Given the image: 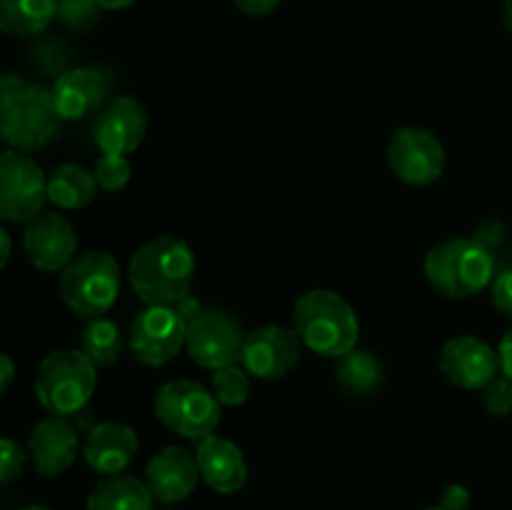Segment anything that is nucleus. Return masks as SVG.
I'll return each mask as SVG.
<instances>
[{
    "mask_svg": "<svg viewBox=\"0 0 512 510\" xmlns=\"http://www.w3.org/2000/svg\"><path fill=\"white\" fill-rule=\"evenodd\" d=\"M388 163L395 178L403 180L413 188H425L440 180L445 170V148L425 128L403 125L390 135L388 143Z\"/></svg>",
    "mask_w": 512,
    "mask_h": 510,
    "instance_id": "obj_11",
    "label": "nucleus"
},
{
    "mask_svg": "<svg viewBox=\"0 0 512 510\" xmlns=\"http://www.w3.org/2000/svg\"><path fill=\"white\" fill-rule=\"evenodd\" d=\"M50 93L60 120H83L108 103V80L95 68H70L55 75Z\"/></svg>",
    "mask_w": 512,
    "mask_h": 510,
    "instance_id": "obj_18",
    "label": "nucleus"
},
{
    "mask_svg": "<svg viewBox=\"0 0 512 510\" xmlns=\"http://www.w3.org/2000/svg\"><path fill=\"white\" fill-rule=\"evenodd\" d=\"M248 333L233 313L223 308H203L188 323L185 350L200 368L220 370L225 365L240 363Z\"/></svg>",
    "mask_w": 512,
    "mask_h": 510,
    "instance_id": "obj_10",
    "label": "nucleus"
},
{
    "mask_svg": "<svg viewBox=\"0 0 512 510\" xmlns=\"http://www.w3.org/2000/svg\"><path fill=\"white\" fill-rule=\"evenodd\" d=\"M60 125L50 88L5 73L0 80V135L10 150L35 153L55 138Z\"/></svg>",
    "mask_w": 512,
    "mask_h": 510,
    "instance_id": "obj_2",
    "label": "nucleus"
},
{
    "mask_svg": "<svg viewBox=\"0 0 512 510\" xmlns=\"http://www.w3.org/2000/svg\"><path fill=\"white\" fill-rule=\"evenodd\" d=\"M425 278L445 298H473L493 285L495 255L478 238L440 240L425 255Z\"/></svg>",
    "mask_w": 512,
    "mask_h": 510,
    "instance_id": "obj_4",
    "label": "nucleus"
},
{
    "mask_svg": "<svg viewBox=\"0 0 512 510\" xmlns=\"http://www.w3.org/2000/svg\"><path fill=\"white\" fill-rule=\"evenodd\" d=\"M48 200V175L30 155L5 150L0 155V218L5 223H30Z\"/></svg>",
    "mask_w": 512,
    "mask_h": 510,
    "instance_id": "obj_9",
    "label": "nucleus"
},
{
    "mask_svg": "<svg viewBox=\"0 0 512 510\" xmlns=\"http://www.w3.org/2000/svg\"><path fill=\"white\" fill-rule=\"evenodd\" d=\"M23 470H25V450L20 448L13 438L5 435V438L0 440V480H3V485L13 483L15 478L23 475Z\"/></svg>",
    "mask_w": 512,
    "mask_h": 510,
    "instance_id": "obj_30",
    "label": "nucleus"
},
{
    "mask_svg": "<svg viewBox=\"0 0 512 510\" xmlns=\"http://www.w3.org/2000/svg\"><path fill=\"white\" fill-rule=\"evenodd\" d=\"M148 133V110L133 95L108 100L93 125L95 145L105 155H130Z\"/></svg>",
    "mask_w": 512,
    "mask_h": 510,
    "instance_id": "obj_14",
    "label": "nucleus"
},
{
    "mask_svg": "<svg viewBox=\"0 0 512 510\" xmlns=\"http://www.w3.org/2000/svg\"><path fill=\"white\" fill-rule=\"evenodd\" d=\"M175 310H178L180 315H183L185 320H193L195 315H200V310H203V305H200V300L198 298H193V295H185V298H180L178 303H175Z\"/></svg>",
    "mask_w": 512,
    "mask_h": 510,
    "instance_id": "obj_35",
    "label": "nucleus"
},
{
    "mask_svg": "<svg viewBox=\"0 0 512 510\" xmlns=\"http://www.w3.org/2000/svg\"><path fill=\"white\" fill-rule=\"evenodd\" d=\"M155 498L135 475H105L90 490L85 510H153Z\"/></svg>",
    "mask_w": 512,
    "mask_h": 510,
    "instance_id": "obj_21",
    "label": "nucleus"
},
{
    "mask_svg": "<svg viewBox=\"0 0 512 510\" xmlns=\"http://www.w3.org/2000/svg\"><path fill=\"white\" fill-rule=\"evenodd\" d=\"M80 350L95 368H113L123 355V333L110 318H93L80 333Z\"/></svg>",
    "mask_w": 512,
    "mask_h": 510,
    "instance_id": "obj_25",
    "label": "nucleus"
},
{
    "mask_svg": "<svg viewBox=\"0 0 512 510\" xmlns=\"http://www.w3.org/2000/svg\"><path fill=\"white\" fill-rule=\"evenodd\" d=\"M98 0H58V23L73 33H85L100 18Z\"/></svg>",
    "mask_w": 512,
    "mask_h": 510,
    "instance_id": "obj_27",
    "label": "nucleus"
},
{
    "mask_svg": "<svg viewBox=\"0 0 512 510\" xmlns=\"http://www.w3.org/2000/svg\"><path fill=\"white\" fill-rule=\"evenodd\" d=\"M138 445V433L128 423L103 420L85 435L83 458L95 473L120 475L135 460Z\"/></svg>",
    "mask_w": 512,
    "mask_h": 510,
    "instance_id": "obj_19",
    "label": "nucleus"
},
{
    "mask_svg": "<svg viewBox=\"0 0 512 510\" xmlns=\"http://www.w3.org/2000/svg\"><path fill=\"white\" fill-rule=\"evenodd\" d=\"M303 340L288 325H260L248 333L240 365L258 380H280L300 363Z\"/></svg>",
    "mask_w": 512,
    "mask_h": 510,
    "instance_id": "obj_12",
    "label": "nucleus"
},
{
    "mask_svg": "<svg viewBox=\"0 0 512 510\" xmlns=\"http://www.w3.org/2000/svg\"><path fill=\"white\" fill-rule=\"evenodd\" d=\"M15 380V363L8 353L0 355V390H8Z\"/></svg>",
    "mask_w": 512,
    "mask_h": 510,
    "instance_id": "obj_36",
    "label": "nucleus"
},
{
    "mask_svg": "<svg viewBox=\"0 0 512 510\" xmlns=\"http://www.w3.org/2000/svg\"><path fill=\"white\" fill-rule=\"evenodd\" d=\"M438 505L445 510H468L470 505V490L460 483L445 485L443 493H440Z\"/></svg>",
    "mask_w": 512,
    "mask_h": 510,
    "instance_id": "obj_32",
    "label": "nucleus"
},
{
    "mask_svg": "<svg viewBox=\"0 0 512 510\" xmlns=\"http://www.w3.org/2000/svg\"><path fill=\"white\" fill-rule=\"evenodd\" d=\"M195 460H198L200 478L215 493L233 495L248 483V463H245L243 450L233 440L220 438V435L200 440Z\"/></svg>",
    "mask_w": 512,
    "mask_h": 510,
    "instance_id": "obj_20",
    "label": "nucleus"
},
{
    "mask_svg": "<svg viewBox=\"0 0 512 510\" xmlns=\"http://www.w3.org/2000/svg\"><path fill=\"white\" fill-rule=\"evenodd\" d=\"M0 245H3V250H0V268H5L10 260V253H13V240H10V233L5 228H0Z\"/></svg>",
    "mask_w": 512,
    "mask_h": 510,
    "instance_id": "obj_37",
    "label": "nucleus"
},
{
    "mask_svg": "<svg viewBox=\"0 0 512 510\" xmlns=\"http://www.w3.org/2000/svg\"><path fill=\"white\" fill-rule=\"evenodd\" d=\"M503 23H505V28L512 33V0H505V5H503Z\"/></svg>",
    "mask_w": 512,
    "mask_h": 510,
    "instance_id": "obj_39",
    "label": "nucleus"
},
{
    "mask_svg": "<svg viewBox=\"0 0 512 510\" xmlns=\"http://www.w3.org/2000/svg\"><path fill=\"white\" fill-rule=\"evenodd\" d=\"M480 403H483L485 413L493 415V418H508V415H512V380L508 375L500 373L498 378L490 380L480 390Z\"/></svg>",
    "mask_w": 512,
    "mask_h": 510,
    "instance_id": "obj_29",
    "label": "nucleus"
},
{
    "mask_svg": "<svg viewBox=\"0 0 512 510\" xmlns=\"http://www.w3.org/2000/svg\"><path fill=\"white\" fill-rule=\"evenodd\" d=\"M425 510H445V508H440V505H435V508H425Z\"/></svg>",
    "mask_w": 512,
    "mask_h": 510,
    "instance_id": "obj_41",
    "label": "nucleus"
},
{
    "mask_svg": "<svg viewBox=\"0 0 512 510\" xmlns=\"http://www.w3.org/2000/svg\"><path fill=\"white\" fill-rule=\"evenodd\" d=\"M95 180H98L100 190L105 193H118L125 185L130 183V175H133V165L125 155H100L98 163L93 168Z\"/></svg>",
    "mask_w": 512,
    "mask_h": 510,
    "instance_id": "obj_28",
    "label": "nucleus"
},
{
    "mask_svg": "<svg viewBox=\"0 0 512 510\" xmlns=\"http://www.w3.org/2000/svg\"><path fill=\"white\" fill-rule=\"evenodd\" d=\"M440 373L463 390H483L500 375L498 350L475 335L450 338L440 350Z\"/></svg>",
    "mask_w": 512,
    "mask_h": 510,
    "instance_id": "obj_15",
    "label": "nucleus"
},
{
    "mask_svg": "<svg viewBox=\"0 0 512 510\" xmlns=\"http://www.w3.org/2000/svg\"><path fill=\"white\" fill-rule=\"evenodd\" d=\"M58 18V0H0V28L13 38H35Z\"/></svg>",
    "mask_w": 512,
    "mask_h": 510,
    "instance_id": "obj_23",
    "label": "nucleus"
},
{
    "mask_svg": "<svg viewBox=\"0 0 512 510\" xmlns=\"http://www.w3.org/2000/svg\"><path fill=\"white\" fill-rule=\"evenodd\" d=\"M23 250L30 263L43 273H63L78 258V235L65 215L43 210L25 223Z\"/></svg>",
    "mask_w": 512,
    "mask_h": 510,
    "instance_id": "obj_13",
    "label": "nucleus"
},
{
    "mask_svg": "<svg viewBox=\"0 0 512 510\" xmlns=\"http://www.w3.org/2000/svg\"><path fill=\"white\" fill-rule=\"evenodd\" d=\"M188 343V320L175 305H148L130 325L128 345L138 363L163 368L178 358Z\"/></svg>",
    "mask_w": 512,
    "mask_h": 510,
    "instance_id": "obj_8",
    "label": "nucleus"
},
{
    "mask_svg": "<svg viewBox=\"0 0 512 510\" xmlns=\"http://www.w3.org/2000/svg\"><path fill=\"white\" fill-rule=\"evenodd\" d=\"M98 180L93 170L75 163L55 165L48 175V200L60 210H83L98 198Z\"/></svg>",
    "mask_w": 512,
    "mask_h": 510,
    "instance_id": "obj_22",
    "label": "nucleus"
},
{
    "mask_svg": "<svg viewBox=\"0 0 512 510\" xmlns=\"http://www.w3.org/2000/svg\"><path fill=\"white\" fill-rule=\"evenodd\" d=\"M95 373L98 368L90 363L83 350H53L38 365L33 380L35 398L50 415L73 418L75 413L88 408L90 398H93L95 380H98Z\"/></svg>",
    "mask_w": 512,
    "mask_h": 510,
    "instance_id": "obj_5",
    "label": "nucleus"
},
{
    "mask_svg": "<svg viewBox=\"0 0 512 510\" xmlns=\"http://www.w3.org/2000/svg\"><path fill=\"white\" fill-rule=\"evenodd\" d=\"M238 10H243L250 18H263V15L273 13L280 5V0H233Z\"/></svg>",
    "mask_w": 512,
    "mask_h": 510,
    "instance_id": "obj_33",
    "label": "nucleus"
},
{
    "mask_svg": "<svg viewBox=\"0 0 512 510\" xmlns=\"http://www.w3.org/2000/svg\"><path fill=\"white\" fill-rule=\"evenodd\" d=\"M58 290L70 313L85 320L103 318L120 295L118 260L103 250L78 255L60 273Z\"/></svg>",
    "mask_w": 512,
    "mask_h": 510,
    "instance_id": "obj_6",
    "label": "nucleus"
},
{
    "mask_svg": "<svg viewBox=\"0 0 512 510\" xmlns=\"http://www.w3.org/2000/svg\"><path fill=\"white\" fill-rule=\"evenodd\" d=\"M128 278L145 305H175L193 285V248L178 235H155L133 253Z\"/></svg>",
    "mask_w": 512,
    "mask_h": 510,
    "instance_id": "obj_1",
    "label": "nucleus"
},
{
    "mask_svg": "<svg viewBox=\"0 0 512 510\" xmlns=\"http://www.w3.org/2000/svg\"><path fill=\"white\" fill-rule=\"evenodd\" d=\"M155 418L185 440H205L220 425V403L205 385L195 380L163 383L153 400Z\"/></svg>",
    "mask_w": 512,
    "mask_h": 510,
    "instance_id": "obj_7",
    "label": "nucleus"
},
{
    "mask_svg": "<svg viewBox=\"0 0 512 510\" xmlns=\"http://www.w3.org/2000/svg\"><path fill=\"white\" fill-rule=\"evenodd\" d=\"M20 510H53L48 505H28V508H20Z\"/></svg>",
    "mask_w": 512,
    "mask_h": 510,
    "instance_id": "obj_40",
    "label": "nucleus"
},
{
    "mask_svg": "<svg viewBox=\"0 0 512 510\" xmlns=\"http://www.w3.org/2000/svg\"><path fill=\"white\" fill-rule=\"evenodd\" d=\"M145 485L153 493L155 503L173 505L188 498L200 480L198 460L180 445L158 450L145 465Z\"/></svg>",
    "mask_w": 512,
    "mask_h": 510,
    "instance_id": "obj_17",
    "label": "nucleus"
},
{
    "mask_svg": "<svg viewBox=\"0 0 512 510\" xmlns=\"http://www.w3.org/2000/svg\"><path fill=\"white\" fill-rule=\"evenodd\" d=\"M498 358H500V373L508 375L512 380V330L503 335L498 345Z\"/></svg>",
    "mask_w": 512,
    "mask_h": 510,
    "instance_id": "obj_34",
    "label": "nucleus"
},
{
    "mask_svg": "<svg viewBox=\"0 0 512 510\" xmlns=\"http://www.w3.org/2000/svg\"><path fill=\"white\" fill-rule=\"evenodd\" d=\"M133 3L135 0H98V5L103 10H125V8H130Z\"/></svg>",
    "mask_w": 512,
    "mask_h": 510,
    "instance_id": "obj_38",
    "label": "nucleus"
},
{
    "mask_svg": "<svg viewBox=\"0 0 512 510\" xmlns=\"http://www.w3.org/2000/svg\"><path fill=\"white\" fill-rule=\"evenodd\" d=\"M28 453L33 458L35 473L43 478H58L70 470L80 453L78 428L70 418L48 415L30 430Z\"/></svg>",
    "mask_w": 512,
    "mask_h": 510,
    "instance_id": "obj_16",
    "label": "nucleus"
},
{
    "mask_svg": "<svg viewBox=\"0 0 512 510\" xmlns=\"http://www.w3.org/2000/svg\"><path fill=\"white\" fill-rule=\"evenodd\" d=\"M165 510H168V508H165Z\"/></svg>",
    "mask_w": 512,
    "mask_h": 510,
    "instance_id": "obj_42",
    "label": "nucleus"
},
{
    "mask_svg": "<svg viewBox=\"0 0 512 510\" xmlns=\"http://www.w3.org/2000/svg\"><path fill=\"white\" fill-rule=\"evenodd\" d=\"M293 328L303 345L323 358H343L358 348L360 320L355 308L340 293L313 288L293 305Z\"/></svg>",
    "mask_w": 512,
    "mask_h": 510,
    "instance_id": "obj_3",
    "label": "nucleus"
},
{
    "mask_svg": "<svg viewBox=\"0 0 512 510\" xmlns=\"http://www.w3.org/2000/svg\"><path fill=\"white\" fill-rule=\"evenodd\" d=\"M490 288H493L495 308H498L503 315H508V318H512V268L495 275V280Z\"/></svg>",
    "mask_w": 512,
    "mask_h": 510,
    "instance_id": "obj_31",
    "label": "nucleus"
},
{
    "mask_svg": "<svg viewBox=\"0 0 512 510\" xmlns=\"http://www.w3.org/2000/svg\"><path fill=\"white\" fill-rule=\"evenodd\" d=\"M210 390L225 408H238L250 398V373L243 365H225V368L213 370Z\"/></svg>",
    "mask_w": 512,
    "mask_h": 510,
    "instance_id": "obj_26",
    "label": "nucleus"
},
{
    "mask_svg": "<svg viewBox=\"0 0 512 510\" xmlns=\"http://www.w3.org/2000/svg\"><path fill=\"white\" fill-rule=\"evenodd\" d=\"M335 380L350 395H370L383 385V363L370 350H350L338 358Z\"/></svg>",
    "mask_w": 512,
    "mask_h": 510,
    "instance_id": "obj_24",
    "label": "nucleus"
}]
</instances>
